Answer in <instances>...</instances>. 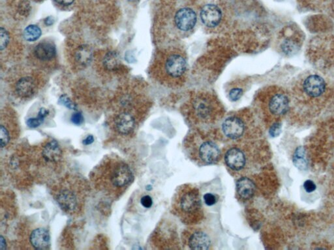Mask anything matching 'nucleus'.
<instances>
[{"label": "nucleus", "mask_w": 334, "mask_h": 250, "mask_svg": "<svg viewBox=\"0 0 334 250\" xmlns=\"http://www.w3.org/2000/svg\"><path fill=\"white\" fill-rule=\"evenodd\" d=\"M256 191V183L252 176L238 178L236 182V193L240 202L248 203L254 197Z\"/></svg>", "instance_id": "0eeeda50"}, {"label": "nucleus", "mask_w": 334, "mask_h": 250, "mask_svg": "<svg viewBox=\"0 0 334 250\" xmlns=\"http://www.w3.org/2000/svg\"><path fill=\"white\" fill-rule=\"evenodd\" d=\"M56 199L63 211L73 213L78 208V197L76 193L70 189L61 190L56 195Z\"/></svg>", "instance_id": "1a4fd4ad"}, {"label": "nucleus", "mask_w": 334, "mask_h": 250, "mask_svg": "<svg viewBox=\"0 0 334 250\" xmlns=\"http://www.w3.org/2000/svg\"><path fill=\"white\" fill-rule=\"evenodd\" d=\"M220 136L225 142L228 143L255 139L250 126L237 115L227 117L222 121Z\"/></svg>", "instance_id": "20e7f679"}, {"label": "nucleus", "mask_w": 334, "mask_h": 250, "mask_svg": "<svg viewBox=\"0 0 334 250\" xmlns=\"http://www.w3.org/2000/svg\"><path fill=\"white\" fill-rule=\"evenodd\" d=\"M298 45L291 40H287L283 43L282 50L287 55H292L298 51Z\"/></svg>", "instance_id": "393cba45"}, {"label": "nucleus", "mask_w": 334, "mask_h": 250, "mask_svg": "<svg viewBox=\"0 0 334 250\" xmlns=\"http://www.w3.org/2000/svg\"><path fill=\"white\" fill-rule=\"evenodd\" d=\"M45 25L47 26H51L54 23V17H49L46 18L44 21Z\"/></svg>", "instance_id": "e433bc0d"}, {"label": "nucleus", "mask_w": 334, "mask_h": 250, "mask_svg": "<svg viewBox=\"0 0 334 250\" xmlns=\"http://www.w3.org/2000/svg\"><path fill=\"white\" fill-rule=\"evenodd\" d=\"M219 197L217 193L208 192L202 195L203 203L208 206H215L219 201Z\"/></svg>", "instance_id": "b1692460"}, {"label": "nucleus", "mask_w": 334, "mask_h": 250, "mask_svg": "<svg viewBox=\"0 0 334 250\" xmlns=\"http://www.w3.org/2000/svg\"><path fill=\"white\" fill-rule=\"evenodd\" d=\"M54 1L56 3L59 4V5L69 6H71L75 0H54Z\"/></svg>", "instance_id": "f704fd0d"}, {"label": "nucleus", "mask_w": 334, "mask_h": 250, "mask_svg": "<svg viewBox=\"0 0 334 250\" xmlns=\"http://www.w3.org/2000/svg\"><path fill=\"white\" fill-rule=\"evenodd\" d=\"M0 130H1V134H0V136H1V140H0L1 141V147L4 148L10 142V136L8 129L3 125H1Z\"/></svg>", "instance_id": "c85d7f7f"}, {"label": "nucleus", "mask_w": 334, "mask_h": 250, "mask_svg": "<svg viewBox=\"0 0 334 250\" xmlns=\"http://www.w3.org/2000/svg\"><path fill=\"white\" fill-rule=\"evenodd\" d=\"M303 89L308 96L316 98L321 96L324 93L326 90V83L319 76L310 75L303 81Z\"/></svg>", "instance_id": "9d476101"}, {"label": "nucleus", "mask_w": 334, "mask_h": 250, "mask_svg": "<svg viewBox=\"0 0 334 250\" xmlns=\"http://www.w3.org/2000/svg\"><path fill=\"white\" fill-rule=\"evenodd\" d=\"M45 119L44 117L38 115V117H32V118L28 119L26 121V124L29 128H36L39 127L41 124L44 122Z\"/></svg>", "instance_id": "cd10ccee"}, {"label": "nucleus", "mask_w": 334, "mask_h": 250, "mask_svg": "<svg viewBox=\"0 0 334 250\" xmlns=\"http://www.w3.org/2000/svg\"><path fill=\"white\" fill-rule=\"evenodd\" d=\"M71 121L75 125L79 126L84 123V118L81 112H76L72 115Z\"/></svg>", "instance_id": "7c9ffc66"}, {"label": "nucleus", "mask_w": 334, "mask_h": 250, "mask_svg": "<svg viewBox=\"0 0 334 250\" xmlns=\"http://www.w3.org/2000/svg\"><path fill=\"white\" fill-rule=\"evenodd\" d=\"M183 151L196 166H211L222 160V150L217 141L207 135L192 132L183 141Z\"/></svg>", "instance_id": "7ed1b4c3"}, {"label": "nucleus", "mask_w": 334, "mask_h": 250, "mask_svg": "<svg viewBox=\"0 0 334 250\" xmlns=\"http://www.w3.org/2000/svg\"><path fill=\"white\" fill-rule=\"evenodd\" d=\"M10 35L4 28L0 29V49L1 51L5 49L10 43Z\"/></svg>", "instance_id": "bb28decb"}, {"label": "nucleus", "mask_w": 334, "mask_h": 250, "mask_svg": "<svg viewBox=\"0 0 334 250\" xmlns=\"http://www.w3.org/2000/svg\"><path fill=\"white\" fill-rule=\"evenodd\" d=\"M186 69V62L180 55L170 56L166 62V71L172 77H181Z\"/></svg>", "instance_id": "dca6fc26"}, {"label": "nucleus", "mask_w": 334, "mask_h": 250, "mask_svg": "<svg viewBox=\"0 0 334 250\" xmlns=\"http://www.w3.org/2000/svg\"><path fill=\"white\" fill-rule=\"evenodd\" d=\"M292 161L296 168L301 171H305L308 168V158L307 156L306 149L304 147L300 146L296 148Z\"/></svg>", "instance_id": "412c9836"}, {"label": "nucleus", "mask_w": 334, "mask_h": 250, "mask_svg": "<svg viewBox=\"0 0 334 250\" xmlns=\"http://www.w3.org/2000/svg\"><path fill=\"white\" fill-rule=\"evenodd\" d=\"M141 205L146 208H150L152 207L153 205V199L150 195H146L145 196L142 197L141 199Z\"/></svg>", "instance_id": "72a5a7b5"}, {"label": "nucleus", "mask_w": 334, "mask_h": 250, "mask_svg": "<svg viewBox=\"0 0 334 250\" xmlns=\"http://www.w3.org/2000/svg\"><path fill=\"white\" fill-rule=\"evenodd\" d=\"M194 114L202 123L213 121L215 108L211 102L205 99H198L193 103Z\"/></svg>", "instance_id": "6e6552de"}, {"label": "nucleus", "mask_w": 334, "mask_h": 250, "mask_svg": "<svg viewBox=\"0 0 334 250\" xmlns=\"http://www.w3.org/2000/svg\"><path fill=\"white\" fill-rule=\"evenodd\" d=\"M196 23L195 12L190 8H183L179 10L175 15L177 27L182 31H189L193 29Z\"/></svg>", "instance_id": "9b49d317"}, {"label": "nucleus", "mask_w": 334, "mask_h": 250, "mask_svg": "<svg viewBox=\"0 0 334 250\" xmlns=\"http://www.w3.org/2000/svg\"><path fill=\"white\" fill-rule=\"evenodd\" d=\"M133 173L130 167L124 162H118L111 169L110 183L116 188H124L133 181Z\"/></svg>", "instance_id": "423d86ee"}, {"label": "nucleus", "mask_w": 334, "mask_h": 250, "mask_svg": "<svg viewBox=\"0 0 334 250\" xmlns=\"http://www.w3.org/2000/svg\"><path fill=\"white\" fill-rule=\"evenodd\" d=\"M128 1L133 2L137 1V0H128Z\"/></svg>", "instance_id": "58836bf2"}, {"label": "nucleus", "mask_w": 334, "mask_h": 250, "mask_svg": "<svg viewBox=\"0 0 334 250\" xmlns=\"http://www.w3.org/2000/svg\"><path fill=\"white\" fill-rule=\"evenodd\" d=\"M303 188H304L305 192L312 193L315 192L316 189V185L313 180H307L303 183Z\"/></svg>", "instance_id": "473e14b6"}, {"label": "nucleus", "mask_w": 334, "mask_h": 250, "mask_svg": "<svg viewBox=\"0 0 334 250\" xmlns=\"http://www.w3.org/2000/svg\"><path fill=\"white\" fill-rule=\"evenodd\" d=\"M59 103L70 110H76V108H77L76 104L73 103L67 95H61L60 99H59Z\"/></svg>", "instance_id": "a878e982"}, {"label": "nucleus", "mask_w": 334, "mask_h": 250, "mask_svg": "<svg viewBox=\"0 0 334 250\" xmlns=\"http://www.w3.org/2000/svg\"><path fill=\"white\" fill-rule=\"evenodd\" d=\"M93 141H94V138H93L92 135H89V136H87L86 138L83 140L82 143L84 145H91V143H93Z\"/></svg>", "instance_id": "c9c22d12"}, {"label": "nucleus", "mask_w": 334, "mask_h": 250, "mask_svg": "<svg viewBox=\"0 0 334 250\" xmlns=\"http://www.w3.org/2000/svg\"><path fill=\"white\" fill-rule=\"evenodd\" d=\"M243 95V91L241 89L235 88L229 93V99L232 101H237Z\"/></svg>", "instance_id": "2f4dec72"}, {"label": "nucleus", "mask_w": 334, "mask_h": 250, "mask_svg": "<svg viewBox=\"0 0 334 250\" xmlns=\"http://www.w3.org/2000/svg\"><path fill=\"white\" fill-rule=\"evenodd\" d=\"M289 108V100L287 95L278 93L274 95L270 100L268 109L275 116L285 115Z\"/></svg>", "instance_id": "4468645a"}, {"label": "nucleus", "mask_w": 334, "mask_h": 250, "mask_svg": "<svg viewBox=\"0 0 334 250\" xmlns=\"http://www.w3.org/2000/svg\"><path fill=\"white\" fill-rule=\"evenodd\" d=\"M62 151L60 145L56 140L49 141L45 145L42 151L43 158L46 162H58L62 157Z\"/></svg>", "instance_id": "6ab92c4d"}, {"label": "nucleus", "mask_w": 334, "mask_h": 250, "mask_svg": "<svg viewBox=\"0 0 334 250\" xmlns=\"http://www.w3.org/2000/svg\"><path fill=\"white\" fill-rule=\"evenodd\" d=\"M32 246L36 249H47L51 245V236L44 228H38L32 232L30 236Z\"/></svg>", "instance_id": "2eb2a0df"}, {"label": "nucleus", "mask_w": 334, "mask_h": 250, "mask_svg": "<svg viewBox=\"0 0 334 250\" xmlns=\"http://www.w3.org/2000/svg\"><path fill=\"white\" fill-rule=\"evenodd\" d=\"M36 88V83L34 79L30 77L21 78L16 84L17 95L25 99L32 97L34 94Z\"/></svg>", "instance_id": "a211bd4d"}, {"label": "nucleus", "mask_w": 334, "mask_h": 250, "mask_svg": "<svg viewBox=\"0 0 334 250\" xmlns=\"http://www.w3.org/2000/svg\"><path fill=\"white\" fill-rule=\"evenodd\" d=\"M222 153L227 170L237 179L252 175L259 164V143L255 139L229 143Z\"/></svg>", "instance_id": "f257e3e1"}, {"label": "nucleus", "mask_w": 334, "mask_h": 250, "mask_svg": "<svg viewBox=\"0 0 334 250\" xmlns=\"http://www.w3.org/2000/svg\"><path fill=\"white\" fill-rule=\"evenodd\" d=\"M221 10L213 4H208L203 7L200 12V19L205 26L209 28L215 27L221 21Z\"/></svg>", "instance_id": "f8f14e48"}, {"label": "nucleus", "mask_w": 334, "mask_h": 250, "mask_svg": "<svg viewBox=\"0 0 334 250\" xmlns=\"http://www.w3.org/2000/svg\"><path fill=\"white\" fill-rule=\"evenodd\" d=\"M199 225L189 226L183 232L182 240L183 245L187 248L195 250L213 249L215 239L211 232Z\"/></svg>", "instance_id": "39448f33"}, {"label": "nucleus", "mask_w": 334, "mask_h": 250, "mask_svg": "<svg viewBox=\"0 0 334 250\" xmlns=\"http://www.w3.org/2000/svg\"><path fill=\"white\" fill-rule=\"evenodd\" d=\"M42 32L38 26L32 25L27 26L24 30L23 36L25 40L29 42H34L41 38Z\"/></svg>", "instance_id": "5701e85b"}, {"label": "nucleus", "mask_w": 334, "mask_h": 250, "mask_svg": "<svg viewBox=\"0 0 334 250\" xmlns=\"http://www.w3.org/2000/svg\"><path fill=\"white\" fill-rule=\"evenodd\" d=\"M115 128L120 134L130 135L132 133L136 125L135 117L129 112H122L115 118Z\"/></svg>", "instance_id": "ddd939ff"}, {"label": "nucleus", "mask_w": 334, "mask_h": 250, "mask_svg": "<svg viewBox=\"0 0 334 250\" xmlns=\"http://www.w3.org/2000/svg\"><path fill=\"white\" fill-rule=\"evenodd\" d=\"M6 248V240H4L3 236H1V249H5Z\"/></svg>", "instance_id": "4c0bfd02"}, {"label": "nucleus", "mask_w": 334, "mask_h": 250, "mask_svg": "<svg viewBox=\"0 0 334 250\" xmlns=\"http://www.w3.org/2000/svg\"><path fill=\"white\" fill-rule=\"evenodd\" d=\"M103 65L108 71H113L119 69L121 64V57L117 52H108L103 59Z\"/></svg>", "instance_id": "4be33fe9"}, {"label": "nucleus", "mask_w": 334, "mask_h": 250, "mask_svg": "<svg viewBox=\"0 0 334 250\" xmlns=\"http://www.w3.org/2000/svg\"><path fill=\"white\" fill-rule=\"evenodd\" d=\"M202 192L193 184H185L177 189L172 200V214L188 226L201 224L204 220Z\"/></svg>", "instance_id": "f03ea898"}, {"label": "nucleus", "mask_w": 334, "mask_h": 250, "mask_svg": "<svg viewBox=\"0 0 334 250\" xmlns=\"http://www.w3.org/2000/svg\"><path fill=\"white\" fill-rule=\"evenodd\" d=\"M93 52L88 45H82L78 48L75 53V60L82 66H87L93 60Z\"/></svg>", "instance_id": "aec40b11"}, {"label": "nucleus", "mask_w": 334, "mask_h": 250, "mask_svg": "<svg viewBox=\"0 0 334 250\" xmlns=\"http://www.w3.org/2000/svg\"><path fill=\"white\" fill-rule=\"evenodd\" d=\"M35 56L41 61H49L56 57V46L51 42L39 43L34 49Z\"/></svg>", "instance_id": "f3484780"}, {"label": "nucleus", "mask_w": 334, "mask_h": 250, "mask_svg": "<svg viewBox=\"0 0 334 250\" xmlns=\"http://www.w3.org/2000/svg\"><path fill=\"white\" fill-rule=\"evenodd\" d=\"M281 130H282V126L281 124L279 122H276L271 126L269 130V133L272 137L278 136L281 134Z\"/></svg>", "instance_id": "c756f323"}]
</instances>
